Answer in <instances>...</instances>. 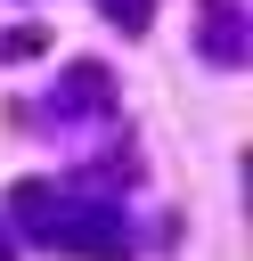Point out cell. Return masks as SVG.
<instances>
[{"mask_svg":"<svg viewBox=\"0 0 253 261\" xmlns=\"http://www.w3.org/2000/svg\"><path fill=\"white\" fill-rule=\"evenodd\" d=\"M196 49L220 73L253 65V16H245V0H196Z\"/></svg>","mask_w":253,"mask_h":261,"instance_id":"obj_2","label":"cell"},{"mask_svg":"<svg viewBox=\"0 0 253 261\" xmlns=\"http://www.w3.org/2000/svg\"><path fill=\"white\" fill-rule=\"evenodd\" d=\"M0 261H16V237H8V228H0Z\"/></svg>","mask_w":253,"mask_h":261,"instance_id":"obj_6","label":"cell"},{"mask_svg":"<svg viewBox=\"0 0 253 261\" xmlns=\"http://www.w3.org/2000/svg\"><path fill=\"white\" fill-rule=\"evenodd\" d=\"M98 16H106V24H122V33H147L155 0H98Z\"/></svg>","mask_w":253,"mask_h":261,"instance_id":"obj_4","label":"cell"},{"mask_svg":"<svg viewBox=\"0 0 253 261\" xmlns=\"http://www.w3.org/2000/svg\"><path fill=\"white\" fill-rule=\"evenodd\" d=\"M8 220L41 253H82V261H122L131 253V212L106 204V196H73L57 179H16L8 188Z\"/></svg>","mask_w":253,"mask_h":261,"instance_id":"obj_1","label":"cell"},{"mask_svg":"<svg viewBox=\"0 0 253 261\" xmlns=\"http://www.w3.org/2000/svg\"><path fill=\"white\" fill-rule=\"evenodd\" d=\"M49 49V33L41 24H16V33H0V57H41Z\"/></svg>","mask_w":253,"mask_h":261,"instance_id":"obj_5","label":"cell"},{"mask_svg":"<svg viewBox=\"0 0 253 261\" xmlns=\"http://www.w3.org/2000/svg\"><path fill=\"white\" fill-rule=\"evenodd\" d=\"M49 114H114V82H106V65H73L65 73V90H49Z\"/></svg>","mask_w":253,"mask_h":261,"instance_id":"obj_3","label":"cell"}]
</instances>
